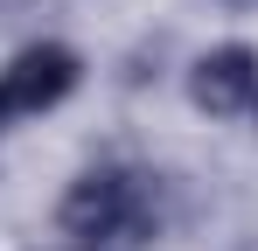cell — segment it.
<instances>
[{"label": "cell", "mask_w": 258, "mask_h": 251, "mask_svg": "<svg viewBox=\"0 0 258 251\" xmlns=\"http://www.w3.org/2000/svg\"><path fill=\"white\" fill-rule=\"evenodd\" d=\"M161 223V181L140 167H91L63 196V230L77 244H133Z\"/></svg>", "instance_id": "obj_1"}, {"label": "cell", "mask_w": 258, "mask_h": 251, "mask_svg": "<svg viewBox=\"0 0 258 251\" xmlns=\"http://www.w3.org/2000/svg\"><path fill=\"white\" fill-rule=\"evenodd\" d=\"M77 77H84L77 49H63V42H35V49H21V56L0 70V105H7V119L49 112V105H63V98L77 91Z\"/></svg>", "instance_id": "obj_2"}, {"label": "cell", "mask_w": 258, "mask_h": 251, "mask_svg": "<svg viewBox=\"0 0 258 251\" xmlns=\"http://www.w3.org/2000/svg\"><path fill=\"white\" fill-rule=\"evenodd\" d=\"M188 98H196L203 112H216V119L258 105V56L244 49V42H223V49H210V56H196V70H188Z\"/></svg>", "instance_id": "obj_3"}, {"label": "cell", "mask_w": 258, "mask_h": 251, "mask_svg": "<svg viewBox=\"0 0 258 251\" xmlns=\"http://www.w3.org/2000/svg\"><path fill=\"white\" fill-rule=\"evenodd\" d=\"M0 126H7V105H0Z\"/></svg>", "instance_id": "obj_4"}]
</instances>
